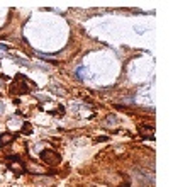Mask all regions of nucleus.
Masks as SVG:
<instances>
[{
  "label": "nucleus",
  "mask_w": 173,
  "mask_h": 187,
  "mask_svg": "<svg viewBox=\"0 0 173 187\" xmlns=\"http://www.w3.org/2000/svg\"><path fill=\"white\" fill-rule=\"evenodd\" d=\"M41 160L44 162V163H48V165H58L61 162V157H60V153H56V152H53V150H43L41 152Z\"/></svg>",
  "instance_id": "f03ea898"
},
{
  "label": "nucleus",
  "mask_w": 173,
  "mask_h": 187,
  "mask_svg": "<svg viewBox=\"0 0 173 187\" xmlns=\"http://www.w3.org/2000/svg\"><path fill=\"white\" fill-rule=\"evenodd\" d=\"M32 133V128H31L29 122H24V135H31Z\"/></svg>",
  "instance_id": "423d86ee"
},
{
  "label": "nucleus",
  "mask_w": 173,
  "mask_h": 187,
  "mask_svg": "<svg viewBox=\"0 0 173 187\" xmlns=\"http://www.w3.org/2000/svg\"><path fill=\"white\" fill-rule=\"evenodd\" d=\"M7 167L12 170L14 174H22V172H26V167L22 163V160L19 157H9L7 158Z\"/></svg>",
  "instance_id": "7ed1b4c3"
},
{
  "label": "nucleus",
  "mask_w": 173,
  "mask_h": 187,
  "mask_svg": "<svg viewBox=\"0 0 173 187\" xmlns=\"http://www.w3.org/2000/svg\"><path fill=\"white\" fill-rule=\"evenodd\" d=\"M139 135L143 136V138H148V139H155V126H151V124H141V126L138 128Z\"/></svg>",
  "instance_id": "20e7f679"
},
{
  "label": "nucleus",
  "mask_w": 173,
  "mask_h": 187,
  "mask_svg": "<svg viewBox=\"0 0 173 187\" xmlns=\"http://www.w3.org/2000/svg\"><path fill=\"white\" fill-rule=\"evenodd\" d=\"M5 109H4V104H2V102H0V112H4Z\"/></svg>",
  "instance_id": "0eeeda50"
},
{
  "label": "nucleus",
  "mask_w": 173,
  "mask_h": 187,
  "mask_svg": "<svg viewBox=\"0 0 173 187\" xmlns=\"http://www.w3.org/2000/svg\"><path fill=\"white\" fill-rule=\"evenodd\" d=\"M0 58H2V53H0Z\"/></svg>",
  "instance_id": "9d476101"
},
{
  "label": "nucleus",
  "mask_w": 173,
  "mask_h": 187,
  "mask_svg": "<svg viewBox=\"0 0 173 187\" xmlns=\"http://www.w3.org/2000/svg\"><path fill=\"white\" fill-rule=\"evenodd\" d=\"M0 49H7V46H5V44H0Z\"/></svg>",
  "instance_id": "6e6552de"
},
{
  "label": "nucleus",
  "mask_w": 173,
  "mask_h": 187,
  "mask_svg": "<svg viewBox=\"0 0 173 187\" xmlns=\"http://www.w3.org/2000/svg\"><path fill=\"white\" fill-rule=\"evenodd\" d=\"M14 138H15V136H14V135H9V133H4V135H0V146H5V145L10 143Z\"/></svg>",
  "instance_id": "39448f33"
},
{
  "label": "nucleus",
  "mask_w": 173,
  "mask_h": 187,
  "mask_svg": "<svg viewBox=\"0 0 173 187\" xmlns=\"http://www.w3.org/2000/svg\"><path fill=\"white\" fill-rule=\"evenodd\" d=\"M119 187H129V185H127V184H122V185H119Z\"/></svg>",
  "instance_id": "1a4fd4ad"
},
{
  "label": "nucleus",
  "mask_w": 173,
  "mask_h": 187,
  "mask_svg": "<svg viewBox=\"0 0 173 187\" xmlns=\"http://www.w3.org/2000/svg\"><path fill=\"white\" fill-rule=\"evenodd\" d=\"M26 78L24 75H17L15 80L10 83V92H12L14 95H22V94H29V87L26 85Z\"/></svg>",
  "instance_id": "f257e3e1"
}]
</instances>
